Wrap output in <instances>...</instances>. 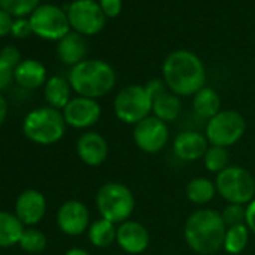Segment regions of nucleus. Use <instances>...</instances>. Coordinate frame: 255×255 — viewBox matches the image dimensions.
Returning <instances> with one entry per match:
<instances>
[{
	"label": "nucleus",
	"mask_w": 255,
	"mask_h": 255,
	"mask_svg": "<svg viewBox=\"0 0 255 255\" xmlns=\"http://www.w3.org/2000/svg\"><path fill=\"white\" fill-rule=\"evenodd\" d=\"M180 113H182V99L180 96L174 95L170 90H165L164 93L152 99V114L159 120L165 122L167 125L176 122Z\"/></svg>",
	"instance_id": "20"
},
{
	"label": "nucleus",
	"mask_w": 255,
	"mask_h": 255,
	"mask_svg": "<svg viewBox=\"0 0 255 255\" xmlns=\"http://www.w3.org/2000/svg\"><path fill=\"white\" fill-rule=\"evenodd\" d=\"M39 6V0H0V8L15 17L32 14Z\"/></svg>",
	"instance_id": "29"
},
{
	"label": "nucleus",
	"mask_w": 255,
	"mask_h": 255,
	"mask_svg": "<svg viewBox=\"0 0 255 255\" xmlns=\"http://www.w3.org/2000/svg\"><path fill=\"white\" fill-rule=\"evenodd\" d=\"M66 14L71 27L83 36L99 33L107 21L104 11L95 0H74Z\"/></svg>",
	"instance_id": "10"
},
{
	"label": "nucleus",
	"mask_w": 255,
	"mask_h": 255,
	"mask_svg": "<svg viewBox=\"0 0 255 255\" xmlns=\"http://www.w3.org/2000/svg\"><path fill=\"white\" fill-rule=\"evenodd\" d=\"M75 150L81 162H84L89 167L102 165L107 161L110 152L107 140L95 131L81 134L80 138L77 140Z\"/></svg>",
	"instance_id": "16"
},
{
	"label": "nucleus",
	"mask_w": 255,
	"mask_h": 255,
	"mask_svg": "<svg viewBox=\"0 0 255 255\" xmlns=\"http://www.w3.org/2000/svg\"><path fill=\"white\" fill-rule=\"evenodd\" d=\"M204 167L207 171L219 174L225 168L230 167V153L228 149L219 147V146H209L204 158H203Z\"/></svg>",
	"instance_id": "27"
},
{
	"label": "nucleus",
	"mask_w": 255,
	"mask_h": 255,
	"mask_svg": "<svg viewBox=\"0 0 255 255\" xmlns=\"http://www.w3.org/2000/svg\"><path fill=\"white\" fill-rule=\"evenodd\" d=\"M164 81L177 96H194L206 86V68L201 59L188 50H177L167 56L162 65Z\"/></svg>",
	"instance_id": "1"
},
{
	"label": "nucleus",
	"mask_w": 255,
	"mask_h": 255,
	"mask_svg": "<svg viewBox=\"0 0 255 255\" xmlns=\"http://www.w3.org/2000/svg\"><path fill=\"white\" fill-rule=\"evenodd\" d=\"M99 6L104 11L105 17L114 18L122 11V0H99Z\"/></svg>",
	"instance_id": "33"
},
{
	"label": "nucleus",
	"mask_w": 255,
	"mask_h": 255,
	"mask_svg": "<svg viewBox=\"0 0 255 255\" xmlns=\"http://www.w3.org/2000/svg\"><path fill=\"white\" fill-rule=\"evenodd\" d=\"M170 140L168 125L155 116H149L134 126V143L144 153L161 152Z\"/></svg>",
	"instance_id": "11"
},
{
	"label": "nucleus",
	"mask_w": 255,
	"mask_h": 255,
	"mask_svg": "<svg viewBox=\"0 0 255 255\" xmlns=\"http://www.w3.org/2000/svg\"><path fill=\"white\" fill-rule=\"evenodd\" d=\"M12 24H14L12 15L0 8V36H5V35L11 33Z\"/></svg>",
	"instance_id": "36"
},
{
	"label": "nucleus",
	"mask_w": 255,
	"mask_h": 255,
	"mask_svg": "<svg viewBox=\"0 0 255 255\" xmlns=\"http://www.w3.org/2000/svg\"><path fill=\"white\" fill-rule=\"evenodd\" d=\"M47 212V200L36 189L23 191L15 201V215L27 227H33L42 221Z\"/></svg>",
	"instance_id": "15"
},
{
	"label": "nucleus",
	"mask_w": 255,
	"mask_h": 255,
	"mask_svg": "<svg viewBox=\"0 0 255 255\" xmlns=\"http://www.w3.org/2000/svg\"><path fill=\"white\" fill-rule=\"evenodd\" d=\"M192 108L198 117L210 120L221 111V98L215 89L204 86L194 95Z\"/></svg>",
	"instance_id": "22"
},
{
	"label": "nucleus",
	"mask_w": 255,
	"mask_h": 255,
	"mask_svg": "<svg viewBox=\"0 0 255 255\" xmlns=\"http://www.w3.org/2000/svg\"><path fill=\"white\" fill-rule=\"evenodd\" d=\"M68 80L78 96L98 99L114 89L117 77L110 63L98 59H86L71 68Z\"/></svg>",
	"instance_id": "3"
},
{
	"label": "nucleus",
	"mask_w": 255,
	"mask_h": 255,
	"mask_svg": "<svg viewBox=\"0 0 255 255\" xmlns=\"http://www.w3.org/2000/svg\"><path fill=\"white\" fill-rule=\"evenodd\" d=\"M32 32L48 41H60L71 30L68 14L56 5H39L30 14Z\"/></svg>",
	"instance_id": "9"
},
{
	"label": "nucleus",
	"mask_w": 255,
	"mask_h": 255,
	"mask_svg": "<svg viewBox=\"0 0 255 255\" xmlns=\"http://www.w3.org/2000/svg\"><path fill=\"white\" fill-rule=\"evenodd\" d=\"M144 87H146V90H147V93L150 95V98H152V99H153L155 96H158V95L164 93L165 90H168V87H167L165 81H164V80H159V78H153V80H150Z\"/></svg>",
	"instance_id": "35"
},
{
	"label": "nucleus",
	"mask_w": 255,
	"mask_h": 255,
	"mask_svg": "<svg viewBox=\"0 0 255 255\" xmlns=\"http://www.w3.org/2000/svg\"><path fill=\"white\" fill-rule=\"evenodd\" d=\"M87 42L83 35L77 32H69L57 42V56L59 59L69 66H75L86 60Z\"/></svg>",
	"instance_id": "18"
},
{
	"label": "nucleus",
	"mask_w": 255,
	"mask_h": 255,
	"mask_svg": "<svg viewBox=\"0 0 255 255\" xmlns=\"http://www.w3.org/2000/svg\"><path fill=\"white\" fill-rule=\"evenodd\" d=\"M6 117H8V101L2 95V92H0V126L5 123Z\"/></svg>",
	"instance_id": "38"
},
{
	"label": "nucleus",
	"mask_w": 255,
	"mask_h": 255,
	"mask_svg": "<svg viewBox=\"0 0 255 255\" xmlns=\"http://www.w3.org/2000/svg\"><path fill=\"white\" fill-rule=\"evenodd\" d=\"M62 113L68 126L75 129H87L99 122L102 110L96 99L77 96L69 101Z\"/></svg>",
	"instance_id": "12"
},
{
	"label": "nucleus",
	"mask_w": 255,
	"mask_h": 255,
	"mask_svg": "<svg viewBox=\"0 0 255 255\" xmlns=\"http://www.w3.org/2000/svg\"><path fill=\"white\" fill-rule=\"evenodd\" d=\"M246 131L245 117L236 110H221L215 117L207 120L206 138L210 146L231 147L242 140Z\"/></svg>",
	"instance_id": "8"
},
{
	"label": "nucleus",
	"mask_w": 255,
	"mask_h": 255,
	"mask_svg": "<svg viewBox=\"0 0 255 255\" xmlns=\"http://www.w3.org/2000/svg\"><path fill=\"white\" fill-rule=\"evenodd\" d=\"M11 33L15 36V38H26L29 36L32 32V26H30V21L27 18H18V20H14V24H12V30Z\"/></svg>",
	"instance_id": "32"
},
{
	"label": "nucleus",
	"mask_w": 255,
	"mask_h": 255,
	"mask_svg": "<svg viewBox=\"0 0 255 255\" xmlns=\"http://www.w3.org/2000/svg\"><path fill=\"white\" fill-rule=\"evenodd\" d=\"M24 224L15 213L0 210V248H11L20 243L24 233Z\"/></svg>",
	"instance_id": "23"
},
{
	"label": "nucleus",
	"mask_w": 255,
	"mask_h": 255,
	"mask_svg": "<svg viewBox=\"0 0 255 255\" xmlns=\"http://www.w3.org/2000/svg\"><path fill=\"white\" fill-rule=\"evenodd\" d=\"M14 80L24 89H38L47 83V69L39 60L26 59L14 69Z\"/></svg>",
	"instance_id": "19"
},
{
	"label": "nucleus",
	"mask_w": 255,
	"mask_h": 255,
	"mask_svg": "<svg viewBox=\"0 0 255 255\" xmlns=\"http://www.w3.org/2000/svg\"><path fill=\"white\" fill-rule=\"evenodd\" d=\"M18 245L23 251L29 254H39L47 248V236L38 228L30 227L24 230Z\"/></svg>",
	"instance_id": "28"
},
{
	"label": "nucleus",
	"mask_w": 255,
	"mask_h": 255,
	"mask_svg": "<svg viewBox=\"0 0 255 255\" xmlns=\"http://www.w3.org/2000/svg\"><path fill=\"white\" fill-rule=\"evenodd\" d=\"M249 228L246 227V224L242 225H234V227H228L225 231V237H224V246L222 249L231 255H239L245 251V248L248 246L249 242Z\"/></svg>",
	"instance_id": "26"
},
{
	"label": "nucleus",
	"mask_w": 255,
	"mask_h": 255,
	"mask_svg": "<svg viewBox=\"0 0 255 255\" xmlns=\"http://www.w3.org/2000/svg\"><path fill=\"white\" fill-rule=\"evenodd\" d=\"M116 117L125 125H137L152 113V98L144 86L129 84L123 87L113 102Z\"/></svg>",
	"instance_id": "7"
},
{
	"label": "nucleus",
	"mask_w": 255,
	"mask_h": 255,
	"mask_svg": "<svg viewBox=\"0 0 255 255\" xmlns=\"http://www.w3.org/2000/svg\"><path fill=\"white\" fill-rule=\"evenodd\" d=\"M66 122L60 110L39 107L23 120V134L35 144L51 146L60 141L66 131Z\"/></svg>",
	"instance_id": "4"
},
{
	"label": "nucleus",
	"mask_w": 255,
	"mask_h": 255,
	"mask_svg": "<svg viewBox=\"0 0 255 255\" xmlns=\"http://www.w3.org/2000/svg\"><path fill=\"white\" fill-rule=\"evenodd\" d=\"M221 215H222V219H224L227 228L234 227V225H242V224H245V219H246V206L228 203L225 206V209L221 212Z\"/></svg>",
	"instance_id": "30"
},
{
	"label": "nucleus",
	"mask_w": 255,
	"mask_h": 255,
	"mask_svg": "<svg viewBox=\"0 0 255 255\" xmlns=\"http://www.w3.org/2000/svg\"><path fill=\"white\" fill-rule=\"evenodd\" d=\"M218 194L233 204L248 206L255 198V179L243 167L230 165L215 179Z\"/></svg>",
	"instance_id": "6"
},
{
	"label": "nucleus",
	"mask_w": 255,
	"mask_h": 255,
	"mask_svg": "<svg viewBox=\"0 0 255 255\" xmlns=\"http://www.w3.org/2000/svg\"><path fill=\"white\" fill-rule=\"evenodd\" d=\"M116 243L122 251L131 255L143 254L150 243L149 230L138 221L128 219L117 225Z\"/></svg>",
	"instance_id": "14"
},
{
	"label": "nucleus",
	"mask_w": 255,
	"mask_h": 255,
	"mask_svg": "<svg viewBox=\"0 0 255 255\" xmlns=\"http://www.w3.org/2000/svg\"><path fill=\"white\" fill-rule=\"evenodd\" d=\"M227 225L222 215L213 209L192 212L183 227L188 246L198 255H213L224 246Z\"/></svg>",
	"instance_id": "2"
},
{
	"label": "nucleus",
	"mask_w": 255,
	"mask_h": 255,
	"mask_svg": "<svg viewBox=\"0 0 255 255\" xmlns=\"http://www.w3.org/2000/svg\"><path fill=\"white\" fill-rule=\"evenodd\" d=\"M65 255H90V254L83 248H71L69 251L65 252Z\"/></svg>",
	"instance_id": "39"
},
{
	"label": "nucleus",
	"mask_w": 255,
	"mask_h": 255,
	"mask_svg": "<svg viewBox=\"0 0 255 255\" xmlns=\"http://www.w3.org/2000/svg\"><path fill=\"white\" fill-rule=\"evenodd\" d=\"M218 194L215 182L207 177H195L191 179L186 185V197L192 204L204 206L210 203Z\"/></svg>",
	"instance_id": "24"
},
{
	"label": "nucleus",
	"mask_w": 255,
	"mask_h": 255,
	"mask_svg": "<svg viewBox=\"0 0 255 255\" xmlns=\"http://www.w3.org/2000/svg\"><path fill=\"white\" fill-rule=\"evenodd\" d=\"M209 146L210 144L204 134L197 131H183L174 138L173 152L180 161L194 162L204 158Z\"/></svg>",
	"instance_id": "17"
},
{
	"label": "nucleus",
	"mask_w": 255,
	"mask_h": 255,
	"mask_svg": "<svg viewBox=\"0 0 255 255\" xmlns=\"http://www.w3.org/2000/svg\"><path fill=\"white\" fill-rule=\"evenodd\" d=\"M246 227L252 234H255V198L246 206V219H245Z\"/></svg>",
	"instance_id": "37"
},
{
	"label": "nucleus",
	"mask_w": 255,
	"mask_h": 255,
	"mask_svg": "<svg viewBox=\"0 0 255 255\" xmlns=\"http://www.w3.org/2000/svg\"><path fill=\"white\" fill-rule=\"evenodd\" d=\"M96 207L101 218L119 225L132 216L135 210V197L126 185L108 182L96 192Z\"/></svg>",
	"instance_id": "5"
},
{
	"label": "nucleus",
	"mask_w": 255,
	"mask_h": 255,
	"mask_svg": "<svg viewBox=\"0 0 255 255\" xmlns=\"http://www.w3.org/2000/svg\"><path fill=\"white\" fill-rule=\"evenodd\" d=\"M56 222L63 234L80 236L90 227V213L84 203L78 200H69L59 207Z\"/></svg>",
	"instance_id": "13"
},
{
	"label": "nucleus",
	"mask_w": 255,
	"mask_h": 255,
	"mask_svg": "<svg viewBox=\"0 0 255 255\" xmlns=\"http://www.w3.org/2000/svg\"><path fill=\"white\" fill-rule=\"evenodd\" d=\"M87 236H89V240L93 246L108 248L116 242L117 225L104 219V218H99L90 224V227L87 230Z\"/></svg>",
	"instance_id": "25"
},
{
	"label": "nucleus",
	"mask_w": 255,
	"mask_h": 255,
	"mask_svg": "<svg viewBox=\"0 0 255 255\" xmlns=\"http://www.w3.org/2000/svg\"><path fill=\"white\" fill-rule=\"evenodd\" d=\"M0 59H2L8 66H11L12 69H15L20 62H21V53L17 47L14 45H6L0 50Z\"/></svg>",
	"instance_id": "31"
},
{
	"label": "nucleus",
	"mask_w": 255,
	"mask_h": 255,
	"mask_svg": "<svg viewBox=\"0 0 255 255\" xmlns=\"http://www.w3.org/2000/svg\"><path fill=\"white\" fill-rule=\"evenodd\" d=\"M71 92H72V87L69 84V80L60 75H54L48 78L44 86V96H45V101L48 102V107L60 110V111L72 99Z\"/></svg>",
	"instance_id": "21"
},
{
	"label": "nucleus",
	"mask_w": 255,
	"mask_h": 255,
	"mask_svg": "<svg viewBox=\"0 0 255 255\" xmlns=\"http://www.w3.org/2000/svg\"><path fill=\"white\" fill-rule=\"evenodd\" d=\"M12 80H14V69L0 59V92L6 89L12 83Z\"/></svg>",
	"instance_id": "34"
}]
</instances>
